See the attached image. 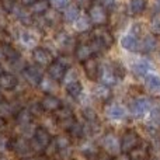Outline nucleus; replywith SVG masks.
Instances as JSON below:
<instances>
[{
  "mask_svg": "<svg viewBox=\"0 0 160 160\" xmlns=\"http://www.w3.org/2000/svg\"><path fill=\"white\" fill-rule=\"evenodd\" d=\"M2 52H3V58H6L8 62H17L20 59V53L17 49H14L10 44H3L2 47Z\"/></svg>",
  "mask_w": 160,
  "mask_h": 160,
  "instance_id": "obj_20",
  "label": "nucleus"
},
{
  "mask_svg": "<svg viewBox=\"0 0 160 160\" xmlns=\"http://www.w3.org/2000/svg\"><path fill=\"white\" fill-rule=\"evenodd\" d=\"M131 34H132V35H135L136 38H138V37H141V34H142L141 25H139V24H135V25H133L132 30H131Z\"/></svg>",
  "mask_w": 160,
  "mask_h": 160,
  "instance_id": "obj_40",
  "label": "nucleus"
},
{
  "mask_svg": "<svg viewBox=\"0 0 160 160\" xmlns=\"http://www.w3.org/2000/svg\"><path fill=\"white\" fill-rule=\"evenodd\" d=\"M21 37H22V42H24L25 45H30V44H32V39H31V38H32V37H31L28 32H22V34H21Z\"/></svg>",
  "mask_w": 160,
  "mask_h": 160,
  "instance_id": "obj_41",
  "label": "nucleus"
},
{
  "mask_svg": "<svg viewBox=\"0 0 160 160\" xmlns=\"http://www.w3.org/2000/svg\"><path fill=\"white\" fill-rule=\"evenodd\" d=\"M150 122H152L153 127H160V110L155 108V110L150 111Z\"/></svg>",
  "mask_w": 160,
  "mask_h": 160,
  "instance_id": "obj_34",
  "label": "nucleus"
},
{
  "mask_svg": "<svg viewBox=\"0 0 160 160\" xmlns=\"http://www.w3.org/2000/svg\"><path fill=\"white\" fill-rule=\"evenodd\" d=\"M152 30L155 32H160V16L153 17L152 20Z\"/></svg>",
  "mask_w": 160,
  "mask_h": 160,
  "instance_id": "obj_39",
  "label": "nucleus"
},
{
  "mask_svg": "<svg viewBox=\"0 0 160 160\" xmlns=\"http://www.w3.org/2000/svg\"><path fill=\"white\" fill-rule=\"evenodd\" d=\"M101 143H102V148H104L110 155H117L118 152H121V141H119L115 135H112V133L105 135L104 138H102Z\"/></svg>",
  "mask_w": 160,
  "mask_h": 160,
  "instance_id": "obj_10",
  "label": "nucleus"
},
{
  "mask_svg": "<svg viewBox=\"0 0 160 160\" xmlns=\"http://www.w3.org/2000/svg\"><path fill=\"white\" fill-rule=\"evenodd\" d=\"M91 24H93V22H91V20L88 18V16H79V18L75 21V27L78 31L88 30Z\"/></svg>",
  "mask_w": 160,
  "mask_h": 160,
  "instance_id": "obj_27",
  "label": "nucleus"
},
{
  "mask_svg": "<svg viewBox=\"0 0 160 160\" xmlns=\"http://www.w3.org/2000/svg\"><path fill=\"white\" fill-rule=\"evenodd\" d=\"M22 75L27 79V82L32 86H39L44 79L42 76V70L39 69L38 66H27L24 70H22Z\"/></svg>",
  "mask_w": 160,
  "mask_h": 160,
  "instance_id": "obj_11",
  "label": "nucleus"
},
{
  "mask_svg": "<svg viewBox=\"0 0 160 160\" xmlns=\"http://www.w3.org/2000/svg\"><path fill=\"white\" fill-rule=\"evenodd\" d=\"M68 70H69V65L65 63L63 61H53L48 66V75H49V79L55 80V82H62L66 76Z\"/></svg>",
  "mask_w": 160,
  "mask_h": 160,
  "instance_id": "obj_5",
  "label": "nucleus"
},
{
  "mask_svg": "<svg viewBox=\"0 0 160 160\" xmlns=\"http://www.w3.org/2000/svg\"><path fill=\"white\" fill-rule=\"evenodd\" d=\"M51 145V135L45 128H37L34 132V138H32V143L31 146L35 148L38 152H44L48 146Z\"/></svg>",
  "mask_w": 160,
  "mask_h": 160,
  "instance_id": "obj_4",
  "label": "nucleus"
},
{
  "mask_svg": "<svg viewBox=\"0 0 160 160\" xmlns=\"http://www.w3.org/2000/svg\"><path fill=\"white\" fill-rule=\"evenodd\" d=\"M32 118H34V115L31 114L30 110H27V108H21V110H20L16 114L17 124L22 125V127H25V125H30L31 122H32Z\"/></svg>",
  "mask_w": 160,
  "mask_h": 160,
  "instance_id": "obj_21",
  "label": "nucleus"
},
{
  "mask_svg": "<svg viewBox=\"0 0 160 160\" xmlns=\"http://www.w3.org/2000/svg\"><path fill=\"white\" fill-rule=\"evenodd\" d=\"M87 16H88V18L91 20V22L96 25H104L108 20L107 8L102 4H100V3H93V4L88 7Z\"/></svg>",
  "mask_w": 160,
  "mask_h": 160,
  "instance_id": "obj_3",
  "label": "nucleus"
},
{
  "mask_svg": "<svg viewBox=\"0 0 160 160\" xmlns=\"http://www.w3.org/2000/svg\"><path fill=\"white\" fill-rule=\"evenodd\" d=\"M37 2H38V0H20V3H21L24 7H32Z\"/></svg>",
  "mask_w": 160,
  "mask_h": 160,
  "instance_id": "obj_42",
  "label": "nucleus"
},
{
  "mask_svg": "<svg viewBox=\"0 0 160 160\" xmlns=\"http://www.w3.org/2000/svg\"><path fill=\"white\" fill-rule=\"evenodd\" d=\"M132 160H143V159H136V158H133Z\"/></svg>",
  "mask_w": 160,
  "mask_h": 160,
  "instance_id": "obj_45",
  "label": "nucleus"
},
{
  "mask_svg": "<svg viewBox=\"0 0 160 160\" xmlns=\"http://www.w3.org/2000/svg\"><path fill=\"white\" fill-rule=\"evenodd\" d=\"M93 39H96L100 45L102 47V49H108L112 47L114 44V37L111 34V31L108 30L105 25H97L93 30Z\"/></svg>",
  "mask_w": 160,
  "mask_h": 160,
  "instance_id": "obj_2",
  "label": "nucleus"
},
{
  "mask_svg": "<svg viewBox=\"0 0 160 160\" xmlns=\"http://www.w3.org/2000/svg\"><path fill=\"white\" fill-rule=\"evenodd\" d=\"M156 47H158V39L153 35H146L139 42V51L142 52H150V51L156 49Z\"/></svg>",
  "mask_w": 160,
  "mask_h": 160,
  "instance_id": "obj_19",
  "label": "nucleus"
},
{
  "mask_svg": "<svg viewBox=\"0 0 160 160\" xmlns=\"http://www.w3.org/2000/svg\"><path fill=\"white\" fill-rule=\"evenodd\" d=\"M0 4H2V8L6 11V13H11L16 7V2L14 0H0Z\"/></svg>",
  "mask_w": 160,
  "mask_h": 160,
  "instance_id": "obj_35",
  "label": "nucleus"
},
{
  "mask_svg": "<svg viewBox=\"0 0 160 160\" xmlns=\"http://www.w3.org/2000/svg\"><path fill=\"white\" fill-rule=\"evenodd\" d=\"M56 119H58V122L61 124V127L65 128L66 131H69L70 128H72V125L76 122L75 114L68 107H62L56 111Z\"/></svg>",
  "mask_w": 160,
  "mask_h": 160,
  "instance_id": "obj_7",
  "label": "nucleus"
},
{
  "mask_svg": "<svg viewBox=\"0 0 160 160\" xmlns=\"http://www.w3.org/2000/svg\"><path fill=\"white\" fill-rule=\"evenodd\" d=\"M94 53H96V51H94L93 45H91V42H83V44H79L78 47H76V51H75V56L76 59L80 62H86L87 59L93 58Z\"/></svg>",
  "mask_w": 160,
  "mask_h": 160,
  "instance_id": "obj_12",
  "label": "nucleus"
},
{
  "mask_svg": "<svg viewBox=\"0 0 160 160\" xmlns=\"http://www.w3.org/2000/svg\"><path fill=\"white\" fill-rule=\"evenodd\" d=\"M52 7H55L56 10H65L66 6L69 4V0H49Z\"/></svg>",
  "mask_w": 160,
  "mask_h": 160,
  "instance_id": "obj_36",
  "label": "nucleus"
},
{
  "mask_svg": "<svg viewBox=\"0 0 160 160\" xmlns=\"http://www.w3.org/2000/svg\"><path fill=\"white\" fill-rule=\"evenodd\" d=\"M139 146H141V136L135 131L129 129L122 135V138H121V152L122 153H125V155L132 153Z\"/></svg>",
  "mask_w": 160,
  "mask_h": 160,
  "instance_id": "obj_1",
  "label": "nucleus"
},
{
  "mask_svg": "<svg viewBox=\"0 0 160 160\" xmlns=\"http://www.w3.org/2000/svg\"><path fill=\"white\" fill-rule=\"evenodd\" d=\"M31 8H32V11L35 14H44V13H47V10L49 8V4L47 3V0H38Z\"/></svg>",
  "mask_w": 160,
  "mask_h": 160,
  "instance_id": "obj_30",
  "label": "nucleus"
},
{
  "mask_svg": "<svg viewBox=\"0 0 160 160\" xmlns=\"http://www.w3.org/2000/svg\"><path fill=\"white\" fill-rule=\"evenodd\" d=\"M13 146L21 156H28V153L31 152V148H32L28 142H25L24 139H17L16 143H13Z\"/></svg>",
  "mask_w": 160,
  "mask_h": 160,
  "instance_id": "obj_25",
  "label": "nucleus"
},
{
  "mask_svg": "<svg viewBox=\"0 0 160 160\" xmlns=\"http://www.w3.org/2000/svg\"><path fill=\"white\" fill-rule=\"evenodd\" d=\"M18 84V80L11 73H2L0 75V88L3 90H14Z\"/></svg>",
  "mask_w": 160,
  "mask_h": 160,
  "instance_id": "obj_15",
  "label": "nucleus"
},
{
  "mask_svg": "<svg viewBox=\"0 0 160 160\" xmlns=\"http://www.w3.org/2000/svg\"><path fill=\"white\" fill-rule=\"evenodd\" d=\"M83 63H84L83 66H84L86 76L90 80H97V78H98V70H100V65L97 62V59L90 58L86 62H83Z\"/></svg>",
  "mask_w": 160,
  "mask_h": 160,
  "instance_id": "obj_14",
  "label": "nucleus"
},
{
  "mask_svg": "<svg viewBox=\"0 0 160 160\" xmlns=\"http://www.w3.org/2000/svg\"><path fill=\"white\" fill-rule=\"evenodd\" d=\"M2 73H4V70H3V66L0 65V75H2Z\"/></svg>",
  "mask_w": 160,
  "mask_h": 160,
  "instance_id": "obj_44",
  "label": "nucleus"
},
{
  "mask_svg": "<svg viewBox=\"0 0 160 160\" xmlns=\"http://www.w3.org/2000/svg\"><path fill=\"white\" fill-rule=\"evenodd\" d=\"M107 115H108V118L112 119V121H119V119L125 118L127 110L119 104H112L107 108Z\"/></svg>",
  "mask_w": 160,
  "mask_h": 160,
  "instance_id": "obj_16",
  "label": "nucleus"
},
{
  "mask_svg": "<svg viewBox=\"0 0 160 160\" xmlns=\"http://www.w3.org/2000/svg\"><path fill=\"white\" fill-rule=\"evenodd\" d=\"M94 96L97 97L98 100H102V101H105V100H108L111 97V90L108 86H104V84H97L96 87H94L93 90Z\"/></svg>",
  "mask_w": 160,
  "mask_h": 160,
  "instance_id": "obj_23",
  "label": "nucleus"
},
{
  "mask_svg": "<svg viewBox=\"0 0 160 160\" xmlns=\"http://www.w3.org/2000/svg\"><path fill=\"white\" fill-rule=\"evenodd\" d=\"M82 91H83V86L79 80H75V82H70L66 84V93L69 94L72 98H79Z\"/></svg>",
  "mask_w": 160,
  "mask_h": 160,
  "instance_id": "obj_22",
  "label": "nucleus"
},
{
  "mask_svg": "<svg viewBox=\"0 0 160 160\" xmlns=\"http://www.w3.org/2000/svg\"><path fill=\"white\" fill-rule=\"evenodd\" d=\"M70 135L75 136V138H82L83 135H84V128H83V125L80 124V122L76 121L75 124L72 125V128L69 129Z\"/></svg>",
  "mask_w": 160,
  "mask_h": 160,
  "instance_id": "obj_32",
  "label": "nucleus"
},
{
  "mask_svg": "<svg viewBox=\"0 0 160 160\" xmlns=\"http://www.w3.org/2000/svg\"><path fill=\"white\" fill-rule=\"evenodd\" d=\"M98 79H100V82H101V84L111 87V86H114L117 83L118 76H117L115 70H114V66L104 63V65H100Z\"/></svg>",
  "mask_w": 160,
  "mask_h": 160,
  "instance_id": "obj_6",
  "label": "nucleus"
},
{
  "mask_svg": "<svg viewBox=\"0 0 160 160\" xmlns=\"http://www.w3.org/2000/svg\"><path fill=\"white\" fill-rule=\"evenodd\" d=\"M18 111L14 110V107L11 104L6 101H0V115L2 117H7V115H11V114H17Z\"/></svg>",
  "mask_w": 160,
  "mask_h": 160,
  "instance_id": "obj_29",
  "label": "nucleus"
},
{
  "mask_svg": "<svg viewBox=\"0 0 160 160\" xmlns=\"http://www.w3.org/2000/svg\"><path fill=\"white\" fill-rule=\"evenodd\" d=\"M83 117H84V119L87 122H90V124H96V122L98 121V117H97L96 111L91 110V108H84V110H83Z\"/></svg>",
  "mask_w": 160,
  "mask_h": 160,
  "instance_id": "obj_31",
  "label": "nucleus"
},
{
  "mask_svg": "<svg viewBox=\"0 0 160 160\" xmlns=\"http://www.w3.org/2000/svg\"><path fill=\"white\" fill-rule=\"evenodd\" d=\"M152 160H159V159H152Z\"/></svg>",
  "mask_w": 160,
  "mask_h": 160,
  "instance_id": "obj_46",
  "label": "nucleus"
},
{
  "mask_svg": "<svg viewBox=\"0 0 160 160\" xmlns=\"http://www.w3.org/2000/svg\"><path fill=\"white\" fill-rule=\"evenodd\" d=\"M148 2L146 0H131L129 2V7L132 14H142L146 8Z\"/></svg>",
  "mask_w": 160,
  "mask_h": 160,
  "instance_id": "obj_26",
  "label": "nucleus"
},
{
  "mask_svg": "<svg viewBox=\"0 0 160 160\" xmlns=\"http://www.w3.org/2000/svg\"><path fill=\"white\" fill-rule=\"evenodd\" d=\"M4 125H6V119H4V117L0 115V128H3Z\"/></svg>",
  "mask_w": 160,
  "mask_h": 160,
  "instance_id": "obj_43",
  "label": "nucleus"
},
{
  "mask_svg": "<svg viewBox=\"0 0 160 160\" xmlns=\"http://www.w3.org/2000/svg\"><path fill=\"white\" fill-rule=\"evenodd\" d=\"M150 69H152V66H150V63L148 61H139L133 65V72L138 76H148Z\"/></svg>",
  "mask_w": 160,
  "mask_h": 160,
  "instance_id": "obj_24",
  "label": "nucleus"
},
{
  "mask_svg": "<svg viewBox=\"0 0 160 160\" xmlns=\"http://www.w3.org/2000/svg\"><path fill=\"white\" fill-rule=\"evenodd\" d=\"M146 86L149 90L158 91L160 90V76L158 75H148L146 76Z\"/></svg>",
  "mask_w": 160,
  "mask_h": 160,
  "instance_id": "obj_28",
  "label": "nucleus"
},
{
  "mask_svg": "<svg viewBox=\"0 0 160 160\" xmlns=\"http://www.w3.org/2000/svg\"><path fill=\"white\" fill-rule=\"evenodd\" d=\"M55 145H56V149L58 150H63L69 148V141H68L65 136H58L55 139Z\"/></svg>",
  "mask_w": 160,
  "mask_h": 160,
  "instance_id": "obj_33",
  "label": "nucleus"
},
{
  "mask_svg": "<svg viewBox=\"0 0 160 160\" xmlns=\"http://www.w3.org/2000/svg\"><path fill=\"white\" fill-rule=\"evenodd\" d=\"M41 105H42V108H44V111L56 112L59 108H62V101L58 97L52 96V94H45L44 98L41 100Z\"/></svg>",
  "mask_w": 160,
  "mask_h": 160,
  "instance_id": "obj_13",
  "label": "nucleus"
},
{
  "mask_svg": "<svg viewBox=\"0 0 160 160\" xmlns=\"http://www.w3.org/2000/svg\"><path fill=\"white\" fill-rule=\"evenodd\" d=\"M32 59L35 61L37 65L39 66H49L53 62V56L47 48L44 47H37L32 49Z\"/></svg>",
  "mask_w": 160,
  "mask_h": 160,
  "instance_id": "obj_8",
  "label": "nucleus"
},
{
  "mask_svg": "<svg viewBox=\"0 0 160 160\" xmlns=\"http://www.w3.org/2000/svg\"><path fill=\"white\" fill-rule=\"evenodd\" d=\"M83 152L86 153L84 156H93V155H96V148L91 143H86V148H83Z\"/></svg>",
  "mask_w": 160,
  "mask_h": 160,
  "instance_id": "obj_38",
  "label": "nucleus"
},
{
  "mask_svg": "<svg viewBox=\"0 0 160 160\" xmlns=\"http://www.w3.org/2000/svg\"><path fill=\"white\" fill-rule=\"evenodd\" d=\"M28 110L31 111V114H32L34 117H37V115H39V114L44 111V108H42V105H41V102H37V104H32Z\"/></svg>",
  "mask_w": 160,
  "mask_h": 160,
  "instance_id": "obj_37",
  "label": "nucleus"
},
{
  "mask_svg": "<svg viewBox=\"0 0 160 160\" xmlns=\"http://www.w3.org/2000/svg\"><path fill=\"white\" fill-rule=\"evenodd\" d=\"M80 16V8L78 4L72 3V4H68L66 8L63 10V18L66 22H75Z\"/></svg>",
  "mask_w": 160,
  "mask_h": 160,
  "instance_id": "obj_17",
  "label": "nucleus"
},
{
  "mask_svg": "<svg viewBox=\"0 0 160 160\" xmlns=\"http://www.w3.org/2000/svg\"><path fill=\"white\" fill-rule=\"evenodd\" d=\"M121 45H122V48H125L127 51H131V52H135V51L139 49V41L132 34L125 35L124 38L121 39Z\"/></svg>",
  "mask_w": 160,
  "mask_h": 160,
  "instance_id": "obj_18",
  "label": "nucleus"
},
{
  "mask_svg": "<svg viewBox=\"0 0 160 160\" xmlns=\"http://www.w3.org/2000/svg\"><path fill=\"white\" fill-rule=\"evenodd\" d=\"M152 107V102L146 97H139L131 104V112L135 117H143Z\"/></svg>",
  "mask_w": 160,
  "mask_h": 160,
  "instance_id": "obj_9",
  "label": "nucleus"
}]
</instances>
